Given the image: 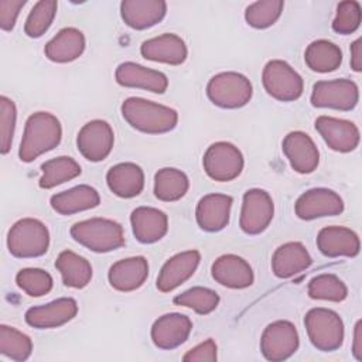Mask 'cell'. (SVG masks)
Here are the masks:
<instances>
[{
	"mask_svg": "<svg viewBox=\"0 0 362 362\" xmlns=\"http://www.w3.org/2000/svg\"><path fill=\"white\" fill-rule=\"evenodd\" d=\"M120 110L123 119L133 129L147 134L167 133L178 122V113L174 109L136 96L123 100Z\"/></svg>",
	"mask_w": 362,
	"mask_h": 362,
	"instance_id": "1",
	"label": "cell"
},
{
	"mask_svg": "<svg viewBox=\"0 0 362 362\" xmlns=\"http://www.w3.org/2000/svg\"><path fill=\"white\" fill-rule=\"evenodd\" d=\"M62 127L57 116L49 112L33 113L24 127L18 157L24 163H31L41 154L55 148L61 143Z\"/></svg>",
	"mask_w": 362,
	"mask_h": 362,
	"instance_id": "2",
	"label": "cell"
},
{
	"mask_svg": "<svg viewBox=\"0 0 362 362\" xmlns=\"http://www.w3.org/2000/svg\"><path fill=\"white\" fill-rule=\"evenodd\" d=\"M71 236L75 242L96 253H107L124 245L122 225L107 218H90L76 222L71 228Z\"/></svg>",
	"mask_w": 362,
	"mask_h": 362,
	"instance_id": "3",
	"label": "cell"
},
{
	"mask_svg": "<svg viewBox=\"0 0 362 362\" xmlns=\"http://www.w3.org/2000/svg\"><path fill=\"white\" fill-rule=\"evenodd\" d=\"M49 246L48 228L38 219L23 218L8 230V252L18 259L38 257L47 253Z\"/></svg>",
	"mask_w": 362,
	"mask_h": 362,
	"instance_id": "4",
	"label": "cell"
},
{
	"mask_svg": "<svg viewBox=\"0 0 362 362\" xmlns=\"http://www.w3.org/2000/svg\"><path fill=\"white\" fill-rule=\"evenodd\" d=\"M310 342L322 352L337 351L344 342V322L341 317L324 307L311 308L304 317Z\"/></svg>",
	"mask_w": 362,
	"mask_h": 362,
	"instance_id": "5",
	"label": "cell"
},
{
	"mask_svg": "<svg viewBox=\"0 0 362 362\" xmlns=\"http://www.w3.org/2000/svg\"><path fill=\"white\" fill-rule=\"evenodd\" d=\"M206 95L214 105L222 109H239L252 99L253 86L243 74L219 72L209 79Z\"/></svg>",
	"mask_w": 362,
	"mask_h": 362,
	"instance_id": "6",
	"label": "cell"
},
{
	"mask_svg": "<svg viewBox=\"0 0 362 362\" xmlns=\"http://www.w3.org/2000/svg\"><path fill=\"white\" fill-rule=\"evenodd\" d=\"M262 82L264 90L280 102L297 100L304 90L301 75L281 59H272L264 65Z\"/></svg>",
	"mask_w": 362,
	"mask_h": 362,
	"instance_id": "7",
	"label": "cell"
},
{
	"mask_svg": "<svg viewBox=\"0 0 362 362\" xmlns=\"http://www.w3.org/2000/svg\"><path fill=\"white\" fill-rule=\"evenodd\" d=\"M202 164L209 178L219 182H228L240 175L245 160L235 144L229 141H216L205 151Z\"/></svg>",
	"mask_w": 362,
	"mask_h": 362,
	"instance_id": "8",
	"label": "cell"
},
{
	"mask_svg": "<svg viewBox=\"0 0 362 362\" xmlns=\"http://www.w3.org/2000/svg\"><path fill=\"white\" fill-rule=\"evenodd\" d=\"M311 105L314 107H327L335 110H352L359 100L358 85L351 79L318 81L313 86Z\"/></svg>",
	"mask_w": 362,
	"mask_h": 362,
	"instance_id": "9",
	"label": "cell"
},
{
	"mask_svg": "<svg viewBox=\"0 0 362 362\" xmlns=\"http://www.w3.org/2000/svg\"><path fill=\"white\" fill-rule=\"evenodd\" d=\"M300 338L293 322L279 320L269 324L260 338V351L267 361L280 362L288 359L298 349Z\"/></svg>",
	"mask_w": 362,
	"mask_h": 362,
	"instance_id": "10",
	"label": "cell"
},
{
	"mask_svg": "<svg viewBox=\"0 0 362 362\" xmlns=\"http://www.w3.org/2000/svg\"><path fill=\"white\" fill-rule=\"evenodd\" d=\"M274 215V204L267 191L247 189L243 194L239 226L247 235H259L267 229Z\"/></svg>",
	"mask_w": 362,
	"mask_h": 362,
	"instance_id": "11",
	"label": "cell"
},
{
	"mask_svg": "<svg viewBox=\"0 0 362 362\" xmlns=\"http://www.w3.org/2000/svg\"><path fill=\"white\" fill-rule=\"evenodd\" d=\"M115 143V133L110 124L105 120L95 119L82 126L76 136V147L79 153L92 163L105 160Z\"/></svg>",
	"mask_w": 362,
	"mask_h": 362,
	"instance_id": "12",
	"label": "cell"
},
{
	"mask_svg": "<svg viewBox=\"0 0 362 362\" xmlns=\"http://www.w3.org/2000/svg\"><path fill=\"white\" fill-rule=\"evenodd\" d=\"M344 211L342 198L328 188H311L303 192L294 205L300 219L311 221L322 216H335Z\"/></svg>",
	"mask_w": 362,
	"mask_h": 362,
	"instance_id": "13",
	"label": "cell"
},
{
	"mask_svg": "<svg viewBox=\"0 0 362 362\" xmlns=\"http://www.w3.org/2000/svg\"><path fill=\"white\" fill-rule=\"evenodd\" d=\"M315 130L327 146L338 153L354 151L359 144V129L354 122L332 116H318Z\"/></svg>",
	"mask_w": 362,
	"mask_h": 362,
	"instance_id": "14",
	"label": "cell"
},
{
	"mask_svg": "<svg viewBox=\"0 0 362 362\" xmlns=\"http://www.w3.org/2000/svg\"><path fill=\"white\" fill-rule=\"evenodd\" d=\"M281 148L296 173L310 174L317 170L320 164V151L307 133L300 130L290 132L284 137Z\"/></svg>",
	"mask_w": 362,
	"mask_h": 362,
	"instance_id": "15",
	"label": "cell"
},
{
	"mask_svg": "<svg viewBox=\"0 0 362 362\" xmlns=\"http://www.w3.org/2000/svg\"><path fill=\"white\" fill-rule=\"evenodd\" d=\"M78 313V303L71 297H61L51 303L31 307L25 311V322L38 329L58 328L69 322Z\"/></svg>",
	"mask_w": 362,
	"mask_h": 362,
	"instance_id": "16",
	"label": "cell"
},
{
	"mask_svg": "<svg viewBox=\"0 0 362 362\" xmlns=\"http://www.w3.org/2000/svg\"><path fill=\"white\" fill-rule=\"evenodd\" d=\"M191 329L192 322L189 317L180 313H168L154 321L151 339L160 349H174L188 339Z\"/></svg>",
	"mask_w": 362,
	"mask_h": 362,
	"instance_id": "17",
	"label": "cell"
},
{
	"mask_svg": "<svg viewBox=\"0 0 362 362\" xmlns=\"http://www.w3.org/2000/svg\"><path fill=\"white\" fill-rule=\"evenodd\" d=\"M201 260L198 250H185L170 257L161 267L156 286L163 293H170L185 283L197 270Z\"/></svg>",
	"mask_w": 362,
	"mask_h": 362,
	"instance_id": "18",
	"label": "cell"
},
{
	"mask_svg": "<svg viewBox=\"0 0 362 362\" xmlns=\"http://www.w3.org/2000/svg\"><path fill=\"white\" fill-rule=\"evenodd\" d=\"M115 78L116 82L124 88H139L160 95L168 88V79L163 72L146 68L132 61L119 64Z\"/></svg>",
	"mask_w": 362,
	"mask_h": 362,
	"instance_id": "19",
	"label": "cell"
},
{
	"mask_svg": "<svg viewBox=\"0 0 362 362\" xmlns=\"http://www.w3.org/2000/svg\"><path fill=\"white\" fill-rule=\"evenodd\" d=\"M212 277L216 283L228 288H246L255 281L250 264L238 255H222L211 267Z\"/></svg>",
	"mask_w": 362,
	"mask_h": 362,
	"instance_id": "20",
	"label": "cell"
},
{
	"mask_svg": "<svg viewBox=\"0 0 362 362\" xmlns=\"http://www.w3.org/2000/svg\"><path fill=\"white\" fill-rule=\"evenodd\" d=\"M233 199L225 194L202 197L195 209L198 226L205 232H219L229 223Z\"/></svg>",
	"mask_w": 362,
	"mask_h": 362,
	"instance_id": "21",
	"label": "cell"
},
{
	"mask_svg": "<svg viewBox=\"0 0 362 362\" xmlns=\"http://www.w3.org/2000/svg\"><path fill=\"white\" fill-rule=\"evenodd\" d=\"M148 277V262L143 256H133L113 263L107 279L110 286L123 293L140 288Z\"/></svg>",
	"mask_w": 362,
	"mask_h": 362,
	"instance_id": "22",
	"label": "cell"
},
{
	"mask_svg": "<svg viewBox=\"0 0 362 362\" xmlns=\"http://www.w3.org/2000/svg\"><path fill=\"white\" fill-rule=\"evenodd\" d=\"M140 52L146 59L168 65H181L188 55L184 40L173 33L146 40L140 47Z\"/></svg>",
	"mask_w": 362,
	"mask_h": 362,
	"instance_id": "23",
	"label": "cell"
},
{
	"mask_svg": "<svg viewBox=\"0 0 362 362\" xmlns=\"http://www.w3.org/2000/svg\"><path fill=\"white\" fill-rule=\"evenodd\" d=\"M317 247L327 257H355L361 242L358 235L345 226H325L317 235Z\"/></svg>",
	"mask_w": 362,
	"mask_h": 362,
	"instance_id": "24",
	"label": "cell"
},
{
	"mask_svg": "<svg viewBox=\"0 0 362 362\" xmlns=\"http://www.w3.org/2000/svg\"><path fill=\"white\" fill-rule=\"evenodd\" d=\"M167 13L163 0H124L120 3V16L126 25L134 30H146L160 23Z\"/></svg>",
	"mask_w": 362,
	"mask_h": 362,
	"instance_id": "25",
	"label": "cell"
},
{
	"mask_svg": "<svg viewBox=\"0 0 362 362\" xmlns=\"http://www.w3.org/2000/svg\"><path fill=\"white\" fill-rule=\"evenodd\" d=\"M130 223L134 238L140 243H156L163 239L168 230L167 215L153 206H139L130 215Z\"/></svg>",
	"mask_w": 362,
	"mask_h": 362,
	"instance_id": "26",
	"label": "cell"
},
{
	"mask_svg": "<svg viewBox=\"0 0 362 362\" xmlns=\"http://www.w3.org/2000/svg\"><path fill=\"white\" fill-rule=\"evenodd\" d=\"M311 263L313 259L301 242H287L273 253L272 270L276 277L288 279L307 270Z\"/></svg>",
	"mask_w": 362,
	"mask_h": 362,
	"instance_id": "27",
	"label": "cell"
},
{
	"mask_svg": "<svg viewBox=\"0 0 362 362\" xmlns=\"http://www.w3.org/2000/svg\"><path fill=\"white\" fill-rule=\"evenodd\" d=\"M85 35L75 27H65L54 35L44 48L45 57L58 64L72 62L85 51Z\"/></svg>",
	"mask_w": 362,
	"mask_h": 362,
	"instance_id": "28",
	"label": "cell"
},
{
	"mask_svg": "<svg viewBox=\"0 0 362 362\" xmlns=\"http://www.w3.org/2000/svg\"><path fill=\"white\" fill-rule=\"evenodd\" d=\"M109 189L120 198L137 197L144 188V173L134 163H119L106 174Z\"/></svg>",
	"mask_w": 362,
	"mask_h": 362,
	"instance_id": "29",
	"label": "cell"
},
{
	"mask_svg": "<svg viewBox=\"0 0 362 362\" xmlns=\"http://www.w3.org/2000/svg\"><path fill=\"white\" fill-rule=\"evenodd\" d=\"M51 208L61 215H74L96 208L100 204L99 192L86 184L72 187L66 191L54 194L49 199Z\"/></svg>",
	"mask_w": 362,
	"mask_h": 362,
	"instance_id": "30",
	"label": "cell"
},
{
	"mask_svg": "<svg viewBox=\"0 0 362 362\" xmlns=\"http://www.w3.org/2000/svg\"><path fill=\"white\" fill-rule=\"evenodd\" d=\"M55 267L59 272L66 287L83 288L90 283L92 266L90 263L72 250H64L55 260Z\"/></svg>",
	"mask_w": 362,
	"mask_h": 362,
	"instance_id": "31",
	"label": "cell"
},
{
	"mask_svg": "<svg viewBox=\"0 0 362 362\" xmlns=\"http://www.w3.org/2000/svg\"><path fill=\"white\" fill-rule=\"evenodd\" d=\"M304 61L305 65L314 72H332L342 64V51L332 41L315 40L307 45Z\"/></svg>",
	"mask_w": 362,
	"mask_h": 362,
	"instance_id": "32",
	"label": "cell"
},
{
	"mask_svg": "<svg viewBox=\"0 0 362 362\" xmlns=\"http://www.w3.org/2000/svg\"><path fill=\"white\" fill-rule=\"evenodd\" d=\"M189 188V180L178 168L165 167L154 175V195L163 202H174L181 199Z\"/></svg>",
	"mask_w": 362,
	"mask_h": 362,
	"instance_id": "33",
	"label": "cell"
},
{
	"mask_svg": "<svg viewBox=\"0 0 362 362\" xmlns=\"http://www.w3.org/2000/svg\"><path fill=\"white\" fill-rule=\"evenodd\" d=\"M41 171L42 175L38 185L44 189H49L76 178L81 174V165L72 157L59 156L42 163Z\"/></svg>",
	"mask_w": 362,
	"mask_h": 362,
	"instance_id": "34",
	"label": "cell"
},
{
	"mask_svg": "<svg viewBox=\"0 0 362 362\" xmlns=\"http://www.w3.org/2000/svg\"><path fill=\"white\" fill-rule=\"evenodd\" d=\"M33 352L31 338L10 325H0V354L11 361L23 362Z\"/></svg>",
	"mask_w": 362,
	"mask_h": 362,
	"instance_id": "35",
	"label": "cell"
},
{
	"mask_svg": "<svg viewBox=\"0 0 362 362\" xmlns=\"http://www.w3.org/2000/svg\"><path fill=\"white\" fill-rule=\"evenodd\" d=\"M308 296L314 300L341 303L346 298L348 288L338 276L331 273H322L310 280Z\"/></svg>",
	"mask_w": 362,
	"mask_h": 362,
	"instance_id": "36",
	"label": "cell"
},
{
	"mask_svg": "<svg viewBox=\"0 0 362 362\" xmlns=\"http://www.w3.org/2000/svg\"><path fill=\"white\" fill-rule=\"evenodd\" d=\"M58 3L54 0L37 1L27 16L24 24L25 34L31 38H40L41 35H44L55 18Z\"/></svg>",
	"mask_w": 362,
	"mask_h": 362,
	"instance_id": "37",
	"label": "cell"
},
{
	"mask_svg": "<svg viewBox=\"0 0 362 362\" xmlns=\"http://www.w3.org/2000/svg\"><path fill=\"white\" fill-rule=\"evenodd\" d=\"M284 1L281 0H262L249 4L245 10V20L253 28H267L273 25L281 16Z\"/></svg>",
	"mask_w": 362,
	"mask_h": 362,
	"instance_id": "38",
	"label": "cell"
},
{
	"mask_svg": "<svg viewBox=\"0 0 362 362\" xmlns=\"http://www.w3.org/2000/svg\"><path fill=\"white\" fill-rule=\"evenodd\" d=\"M174 304L194 310L195 313L205 315L212 313L219 304V296L216 291L206 287H192L174 297Z\"/></svg>",
	"mask_w": 362,
	"mask_h": 362,
	"instance_id": "39",
	"label": "cell"
},
{
	"mask_svg": "<svg viewBox=\"0 0 362 362\" xmlns=\"http://www.w3.org/2000/svg\"><path fill=\"white\" fill-rule=\"evenodd\" d=\"M16 283L30 297H41L48 294L54 284L51 274L37 267L21 269L16 274Z\"/></svg>",
	"mask_w": 362,
	"mask_h": 362,
	"instance_id": "40",
	"label": "cell"
},
{
	"mask_svg": "<svg viewBox=\"0 0 362 362\" xmlns=\"http://www.w3.org/2000/svg\"><path fill=\"white\" fill-rule=\"evenodd\" d=\"M361 18V4L356 0L341 1L337 7V14L332 21V30L342 35L352 34L359 28Z\"/></svg>",
	"mask_w": 362,
	"mask_h": 362,
	"instance_id": "41",
	"label": "cell"
},
{
	"mask_svg": "<svg viewBox=\"0 0 362 362\" xmlns=\"http://www.w3.org/2000/svg\"><path fill=\"white\" fill-rule=\"evenodd\" d=\"M17 122V109L14 102L7 98H0V151L7 154L11 148L14 129Z\"/></svg>",
	"mask_w": 362,
	"mask_h": 362,
	"instance_id": "42",
	"label": "cell"
},
{
	"mask_svg": "<svg viewBox=\"0 0 362 362\" xmlns=\"http://www.w3.org/2000/svg\"><path fill=\"white\" fill-rule=\"evenodd\" d=\"M25 6V0H0V27L11 31L16 25L20 10Z\"/></svg>",
	"mask_w": 362,
	"mask_h": 362,
	"instance_id": "43",
	"label": "cell"
},
{
	"mask_svg": "<svg viewBox=\"0 0 362 362\" xmlns=\"http://www.w3.org/2000/svg\"><path fill=\"white\" fill-rule=\"evenodd\" d=\"M216 344L214 339H206L197 346L191 348L184 356L182 361L187 362H215L216 361Z\"/></svg>",
	"mask_w": 362,
	"mask_h": 362,
	"instance_id": "44",
	"label": "cell"
},
{
	"mask_svg": "<svg viewBox=\"0 0 362 362\" xmlns=\"http://www.w3.org/2000/svg\"><path fill=\"white\" fill-rule=\"evenodd\" d=\"M352 354L356 361H362V321L358 320L354 329V342H352Z\"/></svg>",
	"mask_w": 362,
	"mask_h": 362,
	"instance_id": "45",
	"label": "cell"
},
{
	"mask_svg": "<svg viewBox=\"0 0 362 362\" xmlns=\"http://www.w3.org/2000/svg\"><path fill=\"white\" fill-rule=\"evenodd\" d=\"M361 44L362 40L358 38L352 42L351 45V68L355 72H361L362 71V58H361Z\"/></svg>",
	"mask_w": 362,
	"mask_h": 362,
	"instance_id": "46",
	"label": "cell"
}]
</instances>
